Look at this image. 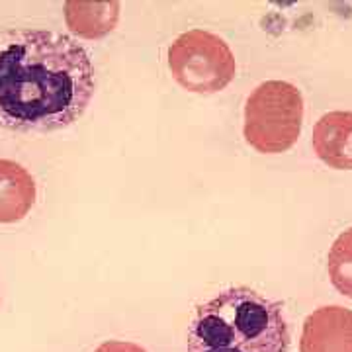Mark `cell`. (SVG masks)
I'll use <instances>...</instances> for the list:
<instances>
[{
	"mask_svg": "<svg viewBox=\"0 0 352 352\" xmlns=\"http://www.w3.org/2000/svg\"><path fill=\"white\" fill-rule=\"evenodd\" d=\"M120 18V4L113 0H96V2H76L71 0L65 4V20L71 32L80 38L98 39L112 34Z\"/></svg>",
	"mask_w": 352,
	"mask_h": 352,
	"instance_id": "8",
	"label": "cell"
},
{
	"mask_svg": "<svg viewBox=\"0 0 352 352\" xmlns=\"http://www.w3.org/2000/svg\"><path fill=\"white\" fill-rule=\"evenodd\" d=\"M327 270L333 286L352 300V227L333 243L327 254Z\"/></svg>",
	"mask_w": 352,
	"mask_h": 352,
	"instance_id": "9",
	"label": "cell"
},
{
	"mask_svg": "<svg viewBox=\"0 0 352 352\" xmlns=\"http://www.w3.org/2000/svg\"><path fill=\"white\" fill-rule=\"evenodd\" d=\"M166 61L173 78L194 94H215L237 73L235 55L226 39L206 30L180 34L170 43Z\"/></svg>",
	"mask_w": 352,
	"mask_h": 352,
	"instance_id": "4",
	"label": "cell"
},
{
	"mask_svg": "<svg viewBox=\"0 0 352 352\" xmlns=\"http://www.w3.org/2000/svg\"><path fill=\"white\" fill-rule=\"evenodd\" d=\"M314 151L335 170H352V112L323 113L314 127Z\"/></svg>",
	"mask_w": 352,
	"mask_h": 352,
	"instance_id": "6",
	"label": "cell"
},
{
	"mask_svg": "<svg viewBox=\"0 0 352 352\" xmlns=\"http://www.w3.org/2000/svg\"><path fill=\"white\" fill-rule=\"evenodd\" d=\"M300 352H352V309L323 305L307 315Z\"/></svg>",
	"mask_w": 352,
	"mask_h": 352,
	"instance_id": "5",
	"label": "cell"
},
{
	"mask_svg": "<svg viewBox=\"0 0 352 352\" xmlns=\"http://www.w3.org/2000/svg\"><path fill=\"white\" fill-rule=\"evenodd\" d=\"M94 352H147L141 349L135 342H127V340H106Z\"/></svg>",
	"mask_w": 352,
	"mask_h": 352,
	"instance_id": "10",
	"label": "cell"
},
{
	"mask_svg": "<svg viewBox=\"0 0 352 352\" xmlns=\"http://www.w3.org/2000/svg\"><path fill=\"white\" fill-rule=\"evenodd\" d=\"M303 126L302 90L286 80H266L245 102V141L263 155L286 153Z\"/></svg>",
	"mask_w": 352,
	"mask_h": 352,
	"instance_id": "3",
	"label": "cell"
},
{
	"mask_svg": "<svg viewBox=\"0 0 352 352\" xmlns=\"http://www.w3.org/2000/svg\"><path fill=\"white\" fill-rule=\"evenodd\" d=\"M36 204V182L22 164L0 159V223H16Z\"/></svg>",
	"mask_w": 352,
	"mask_h": 352,
	"instance_id": "7",
	"label": "cell"
},
{
	"mask_svg": "<svg viewBox=\"0 0 352 352\" xmlns=\"http://www.w3.org/2000/svg\"><path fill=\"white\" fill-rule=\"evenodd\" d=\"M96 75L87 50L71 36L47 30L0 34V126L50 133L87 112Z\"/></svg>",
	"mask_w": 352,
	"mask_h": 352,
	"instance_id": "1",
	"label": "cell"
},
{
	"mask_svg": "<svg viewBox=\"0 0 352 352\" xmlns=\"http://www.w3.org/2000/svg\"><path fill=\"white\" fill-rule=\"evenodd\" d=\"M282 305L235 286L198 305L188 327V352H288Z\"/></svg>",
	"mask_w": 352,
	"mask_h": 352,
	"instance_id": "2",
	"label": "cell"
}]
</instances>
